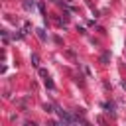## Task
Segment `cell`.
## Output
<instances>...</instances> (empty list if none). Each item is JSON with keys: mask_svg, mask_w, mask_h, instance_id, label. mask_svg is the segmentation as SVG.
Instances as JSON below:
<instances>
[{"mask_svg": "<svg viewBox=\"0 0 126 126\" xmlns=\"http://www.w3.org/2000/svg\"><path fill=\"white\" fill-rule=\"evenodd\" d=\"M57 114H59V118H61L63 122H69V124H71V122H77V120H79V118H75V116H71V114H69L67 110H61V108L57 110Z\"/></svg>", "mask_w": 126, "mask_h": 126, "instance_id": "1", "label": "cell"}, {"mask_svg": "<svg viewBox=\"0 0 126 126\" xmlns=\"http://www.w3.org/2000/svg\"><path fill=\"white\" fill-rule=\"evenodd\" d=\"M43 83H45V87H47V89H51V91L55 89V85H53V81L49 79V75H47V77H43Z\"/></svg>", "mask_w": 126, "mask_h": 126, "instance_id": "2", "label": "cell"}, {"mask_svg": "<svg viewBox=\"0 0 126 126\" xmlns=\"http://www.w3.org/2000/svg\"><path fill=\"white\" fill-rule=\"evenodd\" d=\"M24 8H26V10H33V2L26 0V2H24Z\"/></svg>", "mask_w": 126, "mask_h": 126, "instance_id": "3", "label": "cell"}, {"mask_svg": "<svg viewBox=\"0 0 126 126\" xmlns=\"http://www.w3.org/2000/svg\"><path fill=\"white\" fill-rule=\"evenodd\" d=\"M108 59H110V53H102V55H100V61H102V63H108Z\"/></svg>", "mask_w": 126, "mask_h": 126, "instance_id": "4", "label": "cell"}, {"mask_svg": "<svg viewBox=\"0 0 126 126\" xmlns=\"http://www.w3.org/2000/svg\"><path fill=\"white\" fill-rule=\"evenodd\" d=\"M32 61H33V65H35V67H39V57H37L35 53L32 55Z\"/></svg>", "mask_w": 126, "mask_h": 126, "instance_id": "5", "label": "cell"}, {"mask_svg": "<svg viewBox=\"0 0 126 126\" xmlns=\"http://www.w3.org/2000/svg\"><path fill=\"white\" fill-rule=\"evenodd\" d=\"M37 35H39V39H45V33H43V30H37Z\"/></svg>", "mask_w": 126, "mask_h": 126, "instance_id": "6", "label": "cell"}]
</instances>
